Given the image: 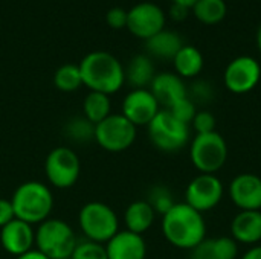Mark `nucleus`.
I'll return each instance as SVG.
<instances>
[{"mask_svg": "<svg viewBox=\"0 0 261 259\" xmlns=\"http://www.w3.org/2000/svg\"><path fill=\"white\" fill-rule=\"evenodd\" d=\"M191 9L196 18L205 24L220 23L228 12V6L225 0H197V3Z\"/></svg>", "mask_w": 261, "mask_h": 259, "instance_id": "nucleus-24", "label": "nucleus"}, {"mask_svg": "<svg viewBox=\"0 0 261 259\" xmlns=\"http://www.w3.org/2000/svg\"><path fill=\"white\" fill-rule=\"evenodd\" d=\"M213 246L217 259H237L239 256V243L232 237L214 238Z\"/></svg>", "mask_w": 261, "mask_h": 259, "instance_id": "nucleus-29", "label": "nucleus"}, {"mask_svg": "<svg viewBox=\"0 0 261 259\" xmlns=\"http://www.w3.org/2000/svg\"><path fill=\"white\" fill-rule=\"evenodd\" d=\"M154 218H156V212L153 211V208L148 205L147 200L133 202L132 205H128L124 214L127 231L138 234V235H142L144 232H147L153 226Z\"/></svg>", "mask_w": 261, "mask_h": 259, "instance_id": "nucleus-20", "label": "nucleus"}, {"mask_svg": "<svg viewBox=\"0 0 261 259\" xmlns=\"http://www.w3.org/2000/svg\"><path fill=\"white\" fill-rule=\"evenodd\" d=\"M151 143L164 153H176L190 142V125L177 121L168 110L161 108L147 125Z\"/></svg>", "mask_w": 261, "mask_h": 259, "instance_id": "nucleus-7", "label": "nucleus"}, {"mask_svg": "<svg viewBox=\"0 0 261 259\" xmlns=\"http://www.w3.org/2000/svg\"><path fill=\"white\" fill-rule=\"evenodd\" d=\"M162 234L176 249L193 250L206 238L203 214L187 203H176L165 215H162Z\"/></svg>", "mask_w": 261, "mask_h": 259, "instance_id": "nucleus-1", "label": "nucleus"}, {"mask_svg": "<svg viewBox=\"0 0 261 259\" xmlns=\"http://www.w3.org/2000/svg\"><path fill=\"white\" fill-rule=\"evenodd\" d=\"M190 159L200 174H216L228 160V143L219 131L196 134L190 145Z\"/></svg>", "mask_w": 261, "mask_h": 259, "instance_id": "nucleus-5", "label": "nucleus"}, {"mask_svg": "<svg viewBox=\"0 0 261 259\" xmlns=\"http://www.w3.org/2000/svg\"><path fill=\"white\" fill-rule=\"evenodd\" d=\"M161 111V105L148 89H133L122 101V116L135 127H147Z\"/></svg>", "mask_w": 261, "mask_h": 259, "instance_id": "nucleus-13", "label": "nucleus"}, {"mask_svg": "<svg viewBox=\"0 0 261 259\" xmlns=\"http://www.w3.org/2000/svg\"><path fill=\"white\" fill-rule=\"evenodd\" d=\"M188 11H190L188 8L180 6V5H174V3H173V6H171V9H170V15H171L176 21H182V20L187 18Z\"/></svg>", "mask_w": 261, "mask_h": 259, "instance_id": "nucleus-36", "label": "nucleus"}, {"mask_svg": "<svg viewBox=\"0 0 261 259\" xmlns=\"http://www.w3.org/2000/svg\"><path fill=\"white\" fill-rule=\"evenodd\" d=\"M83 111H84V118L90 121L93 125L99 124L101 121H104L112 114L110 113L112 102L109 95L99 92H90L83 102Z\"/></svg>", "mask_w": 261, "mask_h": 259, "instance_id": "nucleus-23", "label": "nucleus"}, {"mask_svg": "<svg viewBox=\"0 0 261 259\" xmlns=\"http://www.w3.org/2000/svg\"><path fill=\"white\" fill-rule=\"evenodd\" d=\"M225 188L216 174H199L185 189V203L200 214L213 211L223 198Z\"/></svg>", "mask_w": 261, "mask_h": 259, "instance_id": "nucleus-10", "label": "nucleus"}, {"mask_svg": "<svg viewBox=\"0 0 261 259\" xmlns=\"http://www.w3.org/2000/svg\"><path fill=\"white\" fill-rule=\"evenodd\" d=\"M55 87L61 92H75L80 85H83V76L80 66L76 64H63L57 69L54 76Z\"/></svg>", "mask_w": 261, "mask_h": 259, "instance_id": "nucleus-25", "label": "nucleus"}, {"mask_svg": "<svg viewBox=\"0 0 261 259\" xmlns=\"http://www.w3.org/2000/svg\"><path fill=\"white\" fill-rule=\"evenodd\" d=\"M0 244L2 247L14 256H20L29 250L35 244V234L32 226L14 218L5 227L0 229Z\"/></svg>", "mask_w": 261, "mask_h": 259, "instance_id": "nucleus-16", "label": "nucleus"}, {"mask_svg": "<svg viewBox=\"0 0 261 259\" xmlns=\"http://www.w3.org/2000/svg\"><path fill=\"white\" fill-rule=\"evenodd\" d=\"M168 111H170L177 121H180V122L190 125V124L193 122L196 113H197V108H196V104H194V102L190 99V96H188V98L179 101L177 104H174L173 107H170Z\"/></svg>", "mask_w": 261, "mask_h": 259, "instance_id": "nucleus-30", "label": "nucleus"}, {"mask_svg": "<svg viewBox=\"0 0 261 259\" xmlns=\"http://www.w3.org/2000/svg\"><path fill=\"white\" fill-rule=\"evenodd\" d=\"M78 66L81 70L83 84H86L90 92L112 95L118 92L125 81L124 67L119 60L104 50L87 53Z\"/></svg>", "mask_w": 261, "mask_h": 259, "instance_id": "nucleus-2", "label": "nucleus"}, {"mask_svg": "<svg viewBox=\"0 0 261 259\" xmlns=\"http://www.w3.org/2000/svg\"><path fill=\"white\" fill-rule=\"evenodd\" d=\"M127 27L133 35L148 40L165 29V14L156 3H138L127 12Z\"/></svg>", "mask_w": 261, "mask_h": 259, "instance_id": "nucleus-12", "label": "nucleus"}, {"mask_svg": "<svg viewBox=\"0 0 261 259\" xmlns=\"http://www.w3.org/2000/svg\"><path fill=\"white\" fill-rule=\"evenodd\" d=\"M66 134L69 136L70 140L78 143L90 142L92 139H95V125L90 121H87L84 116L73 118L66 125Z\"/></svg>", "mask_w": 261, "mask_h": 259, "instance_id": "nucleus-26", "label": "nucleus"}, {"mask_svg": "<svg viewBox=\"0 0 261 259\" xmlns=\"http://www.w3.org/2000/svg\"><path fill=\"white\" fill-rule=\"evenodd\" d=\"M37 250L49 259L70 258L76 247V237L72 227L57 218H47L41 224H38L35 234Z\"/></svg>", "mask_w": 261, "mask_h": 259, "instance_id": "nucleus-4", "label": "nucleus"}, {"mask_svg": "<svg viewBox=\"0 0 261 259\" xmlns=\"http://www.w3.org/2000/svg\"><path fill=\"white\" fill-rule=\"evenodd\" d=\"M127 12H128V11L119 8V6H115V8H112L110 11H107L106 20H107V23H109L112 27H115V29L124 27V26H127Z\"/></svg>", "mask_w": 261, "mask_h": 259, "instance_id": "nucleus-32", "label": "nucleus"}, {"mask_svg": "<svg viewBox=\"0 0 261 259\" xmlns=\"http://www.w3.org/2000/svg\"><path fill=\"white\" fill-rule=\"evenodd\" d=\"M136 128L125 116L110 114L95 125V140L109 153H121L128 150L136 140Z\"/></svg>", "mask_w": 261, "mask_h": 259, "instance_id": "nucleus-8", "label": "nucleus"}, {"mask_svg": "<svg viewBox=\"0 0 261 259\" xmlns=\"http://www.w3.org/2000/svg\"><path fill=\"white\" fill-rule=\"evenodd\" d=\"M261 79L260 63L248 55L234 58L225 69L223 81L229 92L236 95L249 93L257 87Z\"/></svg>", "mask_w": 261, "mask_h": 259, "instance_id": "nucleus-11", "label": "nucleus"}, {"mask_svg": "<svg viewBox=\"0 0 261 259\" xmlns=\"http://www.w3.org/2000/svg\"><path fill=\"white\" fill-rule=\"evenodd\" d=\"M174 5H180V6H185V8H188V9H191L196 3H197V0H171Z\"/></svg>", "mask_w": 261, "mask_h": 259, "instance_id": "nucleus-39", "label": "nucleus"}, {"mask_svg": "<svg viewBox=\"0 0 261 259\" xmlns=\"http://www.w3.org/2000/svg\"><path fill=\"white\" fill-rule=\"evenodd\" d=\"M109 259H145L147 244L142 235L130 231H119L109 243H106Z\"/></svg>", "mask_w": 261, "mask_h": 259, "instance_id": "nucleus-17", "label": "nucleus"}, {"mask_svg": "<svg viewBox=\"0 0 261 259\" xmlns=\"http://www.w3.org/2000/svg\"><path fill=\"white\" fill-rule=\"evenodd\" d=\"M63 259H72V258H63Z\"/></svg>", "mask_w": 261, "mask_h": 259, "instance_id": "nucleus-41", "label": "nucleus"}, {"mask_svg": "<svg viewBox=\"0 0 261 259\" xmlns=\"http://www.w3.org/2000/svg\"><path fill=\"white\" fill-rule=\"evenodd\" d=\"M150 92L164 110H168L179 101L188 98V90L184 79L177 73L171 72L158 73L150 84Z\"/></svg>", "mask_w": 261, "mask_h": 259, "instance_id": "nucleus-15", "label": "nucleus"}, {"mask_svg": "<svg viewBox=\"0 0 261 259\" xmlns=\"http://www.w3.org/2000/svg\"><path fill=\"white\" fill-rule=\"evenodd\" d=\"M216 116L210 111H199L196 113L193 119V127L196 130V134H208L216 131Z\"/></svg>", "mask_w": 261, "mask_h": 259, "instance_id": "nucleus-31", "label": "nucleus"}, {"mask_svg": "<svg viewBox=\"0 0 261 259\" xmlns=\"http://www.w3.org/2000/svg\"><path fill=\"white\" fill-rule=\"evenodd\" d=\"M17 220L28 224H41L46 221L54 208L50 189L40 182L21 183L11 198Z\"/></svg>", "mask_w": 261, "mask_h": 259, "instance_id": "nucleus-3", "label": "nucleus"}, {"mask_svg": "<svg viewBox=\"0 0 261 259\" xmlns=\"http://www.w3.org/2000/svg\"><path fill=\"white\" fill-rule=\"evenodd\" d=\"M72 259H109L107 258V250L106 244H99L95 241H83L76 244Z\"/></svg>", "mask_w": 261, "mask_h": 259, "instance_id": "nucleus-28", "label": "nucleus"}, {"mask_svg": "<svg viewBox=\"0 0 261 259\" xmlns=\"http://www.w3.org/2000/svg\"><path fill=\"white\" fill-rule=\"evenodd\" d=\"M124 73L125 81H128V84L133 89H145L147 85L151 84L153 78L156 76L154 64L148 55H135L130 60Z\"/></svg>", "mask_w": 261, "mask_h": 259, "instance_id": "nucleus-21", "label": "nucleus"}, {"mask_svg": "<svg viewBox=\"0 0 261 259\" xmlns=\"http://www.w3.org/2000/svg\"><path fill=\"white\" fill-rule=\"evenodd\" d=\"M191 95H193V98H190L194 104H196V101H203V102H206L208 99H211V96H213V90H211V85L208 84V82H205V81H199V82H196L194 85H193V90H191Z\"/></svg>", "mask_w": 261, "mask_h": 259, "instance_id": "nucleus-34", "label": "nucleus"}, {"mask_svg": "<svg viewBox=\"0 0 261 259\" xmlns=\"http://www.w3.org/2000/svg\"><path fill=\"white\" fill-rule=\"evenodd\" d=\"M231 202L240 211H261V177L251 172L236 176L228 188Z\"/></svg>", "mask_w": 261, "mask_h": 259, "instance_id": "nucleus-14", "label": "nucleus"}, {"mask_svg": "<svg viewBox=\"0 0 261 259\" xmlns=\"http://www.w3.org/2000/svg\"><path fill=\"white\" fill-rule=\"evenodd\" d=\"M173 64L180 78H194L203 69V55L197 47L184 44V47L174 56Z\"/></svg>", "mask_w": 261, "mask_h": 259, "instance_id": "nucleus-22", "label": "nucleus"}, {"mask_svg": "<svg viewBox=\"0 0 261 259\" xmlns=\"http://www.w3.org/2000/svg\"><path fill=\"white\" fill-rule=\"evenodd\" d=\"M15 259H49L46 255H43L40 250H29V252H26V253H23V255H20V256H17Z\"/></svg>", "mask_w": 261, "mask_h": 259, "instance_id": "nucleus-38", "label": "nucleus"}, {"mask_svg": "<svg viewBox=\"0 0 261 259\" xmlns=\"http://www.w3.org/2000/svg\"><path fill=\"white\" fill-rule=\"evenodd\" d=\"M14 218H15V214H14L11 200L0 198V229L5 227L8 223H11Z\"/></svg>", "mask_w": 261, "mask_h": 259, "instance_id": "nucleus-35", "label": "nucleus"}, {"mask_svg": "<svg viewBox=\"0 0 261 259\" xmlns=\"http://www.w3.org/2000/svg\"><path fill=\"white\" fill-rule=\"evenodd\" d=\"M78 223L89 241L109 243L119 232V220L115 211L99 202L84 205L78 215Z\"/></svg>", "mask_w": 261, "mask_h": 259, "instance_id": "nucleus-6", "label": "nucleus"}, {"mask_svg": "<svg viewBox=\"0 0 261 259\" xmlns=\"http://www.w3.org/2000/svg\"><path fill=\"white\" fill-rule=\"evenodd\" d=\"M191 258L190 259H217L216 252H214V246H213V240H203L199 246H196L191 250Z\"/></svg>", "mask_w": 261, "mask_h": 259, "instance_id": "nucleus-33", "label": "nucleus"}, {"mask_svg": "<svg viewBox=\"0 0 261 259\" xmlns=\"http://www.w3.org/2000/svg\"><path fill=\"white\" fill-rule=\"evenodd\" d=\"M147 202L153 208V211L156 214H161V215H165L176 205L171 191L162 185H156L154 188L150 189Z\"/></svg>", "mask_w": 261, "mask_h": 259, "instance_id": "nucleus-27", "label": "nucleus"}, {"mask_svg": "<svg viewBox=\"0 0 261 259\" xmlns=\"http://www.w3.org/2000/svg\"><path fill=\"white\" fill-rule=\"evenodd\" d=\"M240 259H261V244L251 246Z\"/></svg>", "mask_w": 261, "mask_h": 259, "instance_id": "nucleus-37", "label": "nucleus"}, {"mask_svg": "<svg viewBox=\"0 0 261 259\" xmlns=\"http://www.w3.org/2000/svg\"><path fill=\"white\" fill-rule=\"evenodd\" d=\"M257 43H258V49H260V53H261V26H260V29H258V35H257Z\"/></svg>", "mask_w": 261, "mask_h": 259, "instance_id": "nucleus-40", "label": "nucleus"}, {"mask_svg": "<svg viewBox=\"0 0 261 259\" xmlns=\"http://www.w3.org/2000/svg\"><path fill=\"white\" fill-rule=\"evenodd\" d=\"M231 237L239 244H258L261 241V211H239L231 221Z\"/></svg>", "mask_w": 261, "mask_h": 259, "instance_id": "nucleus-18", "label": "nucleus"}, {"mask_svg": "<svg viewBox=\"0 0 261 259\" xmlns=\"http://www.w3.org/2000/svg\"><path fill=\"white\" fill-rule=\"evenodd\" d=\"M145 47L150 55L161 58V60H174L177 52L184 47V41L180 35H177L174 31L162 29L156 35L145 40Z\"/></svg>", "mask_w": 261, "mask_h": 259, "instance_id": "nucleus-19", "label": "nucleus"}, {"mask_svg": "<svg viewBox=\"0 0 261 259\" xmlns=\"http://www.w3.org/2000/svg\"><path fill=\"white\" fill-rule=\"evenodd\" d=\"M81 165L76 153L67 147L54 148L44 162V172L49 183L60 189L72 188L80 177Z\"/></svg>", "mask_w": 261, "mask_h": 259, "instance_id": "nucleus-9", "label": "nucleus"}]
</instances>
